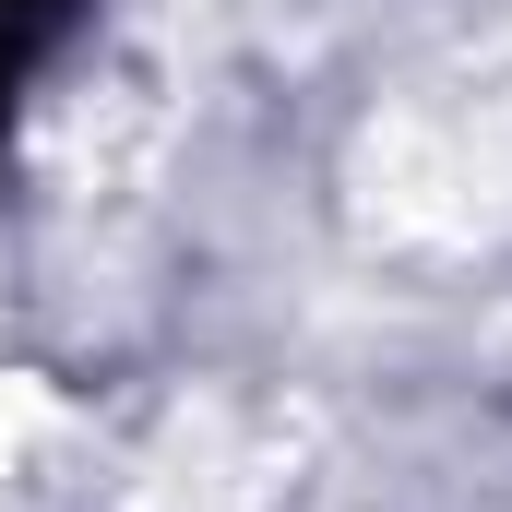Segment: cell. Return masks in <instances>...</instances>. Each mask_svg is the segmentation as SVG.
I'll list each match as a JSON object with an SVG mask.
<instances>
[{
  "label": "cell",
  "instance_id": "1",
  "mask_svg": "<svg viewBox=\"0 0 512 512\" xmlns=\"http://www.w3.org/2000/svg\"><path fill=\"white\" fill-rule=\"evenodd\" d=\"M72 12H84V0H0V108H12V96L36 84V60L72 36Z\"/></svg>",
  "mask_w": 512,
  "mask_h": 512
}]
</instances>
